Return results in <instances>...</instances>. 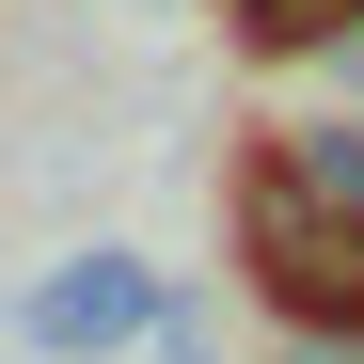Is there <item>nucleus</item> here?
I'll return each instance as SVG.
<instances>
[{
    "instance_id": "obj_1",
    "label": "nucleus",
    "mask_w": 364,
    "mask_h": 364,
    "mask_svg": "<svg viewBox=\"0 0 364 364\" xmlns=\"http://www.w3.org/2000/svg\"><path fill=\"white\" fill-rule=\"evenodd\" d=\"M237 254H254V285L301 333H364V222H317L285 174H254L237 191Z\"/></svg>"
},
{
    "instance_id": "obj_2",
    "label": "nucleus",
    "mask_w": 364,
    "mask_h": 364,
    "mask_svg": "<svg viewBox=\"0 0 364 364\" xmlns=\"http://www.w3.org/2000/svg\"><path fill=\"white\" fill-rule=\"evenodd\" d=\"M174 317V269H143V254H64V269H32V301H16V333L48 348V364H111V348H143Z\"/></svg>"
},
{
    "instance_id": "obj_3",
    "label": "nucleus",
    "mask_w": 364,
    "mask_h": 364,
    "mask_svg": "<svg viewBox=\"0 0 364 364\" xmlns=\"http://www.w3.org/2000/svg\"><path fill=\"white\" fill-rule=\"evenodd\" d=\"M254 174H285L317 222H364V111H301V127H269Z\"/></svg>"
},
{
    "instance_id": "obj_4",
    "label": "nucleus",
    "mask_w": 364,
    "mask_h": 364,
    "mask_svg": "<svg viewBox=\"0 0 364 364\" xmlns=\"http://www.w3.org/2000/svg\"><path fill=\"white\" fill-rule=\"evenodd\" d=\"M364 32V0H237V48H269V64H333Z\"/></svg>"
},
{
    "instance_id": "obj_5",
    "label": "nucleus",
    "mask_w": 364,
    "mask_h": 364,
    "mask_svg": "<svg viewBox=\"0 0 364 364\" xmlns=\"http://www.w3.org/2000/svg\"><path fill=\"white\" fill-rule=\"evenodd\" d=\"M159 348H174V364H222V301H191V285H174V317H159Z\"/></svg>"
},
{
    "instance_id": "obj_6",
    "label": "nucleus",
    "mask_w": 364,
    "mask_h": 364,
    "mask_svg": "<svg viewBox=\"0 0 364 364\" xmlns=\"http://www.w3.org/2000/svg\"><path fill=\"white\" fill-rule=\"evenodd\" d=\"M285 364H364V333H301V348H285Z\"/></svg>"
},
{
    "instance_id": "obj_7",
    "label": "nucleus",
    "mask_w": 364,
    "mask_h": 364,
    "mask_svg": "<svg viewBox=\"0 0 364 364\" xmlns=\"http://www.w3.org/2000/svg\"><path fill=\"white\" fill-rule=\"evenodd\" d=\"M333 80H348V111H364V32H348V48H333Z\"/></svg>"
}]
</instances>
